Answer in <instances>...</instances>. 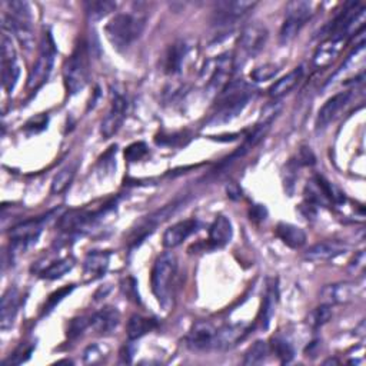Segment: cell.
Listing matches in <instances>:
<instances>
[{"mask_svg":"<svg viewBox=\"0 0 366 366\" xmlns=\"http://www.w3.org/2000/svg\"><path fill=\"white\" fill-rule=\"evenodd\" d=\"M348 245L341 240H325L311 247L305 252V259L311 262H325L348 252Z\"/></svg>","mask_w":366,"mask_h":366,"instance_id":"obj_17","label":"cell"},{"mask_svg":"<svg viewBox=\"0 0 366 366\" xmlns=\"http://www.w3.org/2000/svg\"><path fill=\"white\" fill-rule=\"evenodd\" d=\"M276 302H277V288L276 283L269 285V288L266 291L263 303H262V327L266 329L270 323V319L275 315V308H276Z\"/></svg>","mask_w":366,"mask_h":366,"instance_id":"obj_33","label":"cell"},{"mask_svg":"<svg viewBox=\"0 0 366 366\" xmlns=\"http://www.w3.org/2000/svg\"><path fill=\"white\" fill-rule=\"evenodd\" d=\"M56 214H58V211H52L45 216H40L37 219H30V221L16 225L9 233L12 249L15 252H25L29 248H32L37 242L40 233H42L45 225L52 218H55Z\"/></svg>","mask_w":366,"mask_h":366,"instance_id":"obj_6","label":"cell"},{"mask_svg":"<svg viewBox=\"0 0 366 366\" xmlns=\"http://www.w3.org/2000/svg\"><path fill=\"white\" fill-rule=\"evenodd\" d=\"M148 152H149V149L145 142H135L126 148L125 157L129 162H138V160H142L148 155Z\"/></svg>","mask_w":366,"mask_h":366,"instance_id":"obj_44","label":"cell"},{"mask_svg":"<svg viewBox=\"0 0 366 366\" xmlns=\"http://www.w3.org/2000/svg\"><path fill=\"white\" fill-rule=\"evenodd\" d=\"M116 146H112L100 159H99V174L103 172V176L106 174L112 175L116 169Z\"/></svg>","mask_w":366,"mask_h":366,"instance_id":"obj_42","label":"cell"},{"mask_svg":"<svg viewBox=\"0 0 366 366\" xmlns=\"http://www.w3.org/2000/svg\"><path fill=\"white\" fill-rule=\"evenodd\" d=\"M73 289H74V287H73V285H70V287H65V288H62V289L53 292V294L48 298V301H46V303H45L44 315H45V313L48 315L49 312H52V311L56 308V305L63 301V298H66L67 295L72 294Z\"/></svg>","mask_w":366,"mask_h":366,"instance_id":"obj_43","label":"cell"},{"mask_svg":"<svg viewBox=\"0 0 366 366\" xmlns=\"http://www.w3.org/2000/svg\"><path fill=\"white\" fill-rule=\"evenodd\" d=\"M216 328L208 320H199L190 328L186 344L192 351H212Z\"/></svg>","mask_w":366,"mask_h":366,"instance_id":"obj_15","label":"cell"},{"mask_svg":"<svg viewBox=\"0 0 366 366\" xmlns=\"http://www.w3.org/2000/svg\"><path fill=\"white\" fill-rule=\"evenodd\" d=\"M313 15V5L311 2H305V0H295V2L288 4L287 6V15H285L279 40L282 45H288L298 36V33L302 30V27L306 25L308 20H311Z\"/></svg>","mask_w":366,"mask_h":366,"instance_id":"obj_5","label":"cell"},{"mask_svg":"<svg viewBox=\"0 0 366 366\" xmlns=\"http://www.w3.org/2000/svg\"><path fill=\"white\" fill-rule=\"evenodd\" d=\"M313 181L318 185V188L320 189L325 199L328 200L329 205H336V207L344 205L345 200H346V196L336 185H334L328 179H325L323 176H315Z\"/></svg>","mask_w":366,"mask_h":366,"instance_id":"obj_30","label":"cell"},{"mask_svg":"<svg viewBox=\"0 0 366 366\" xmlns=\"http://www.w3.org/2000/svg\"><path fill=\"white\" fill-rule=\"evenodd\" d=\"M233 69V58L232 55L219 56L214 62H208L203 70V79L207 80V85L212 91H218V93L230 82L229 76Z\"/></svg>","mask_w":366,"mask_h":366,"instance_id":"obj_11","label":"cell"},{"mask_svg":"<svg viewBox=\"0 0 366 366\" xmlns=\"http://www.w3.org/2000/svg\"><path fill=\"white\" fill-rule=\"evenodd\" d=\"M279 72V66L273 65V63H266L263 66L256 67L252 73H251V79L255 80V82H266V80L273 79Z\"/></svg>","mask_w":366,"mask_h":366,"instance_id":"obj_40","label":"cell"},{"mask_svg":"<svg viewBox=\"0 0 366 366\" xmlns=\"http://www.w3.org/2000/svg\"><path fill=\"white\" fill-rule=\"evenodd\" d=\"M9 8V15L16 18V19H22V20H29L32 22V9L30 5L26 2H9L8 4Z\"/></svg>","mask_w":366,"mask_h":366,"instance_id":"obj_41","label":"cell"},{"mask_svg":"<svg viewBox=\"0 0 366 366\" xmlns=\"http://www.w3.org/2000/svg\"><path fill=\"white\" fill-rule=\"evenodd\" d=\"M188 55V45L183 40L172 44L164 56V69L169 74H176L182 70V65Z\"/></svg>","mask_w":366,"mask_h":366,"instance_id":"obj_27","label":"cell"},{"mask_svg":"<svg viewBox=\"0 0 366 366\" xmlns=\"http://www.w3.org/2000/svg\"><path fill=\"white\" fill-rule=\"evenodd\" d=\"M20 308V292L18 288H9L0 303V328L4 331L12 328Z\"/></svg>","mask_w":366,"mask_h":366,"instance_id":"obj_22","label":"cell"},{"mask_svg":"<svg viewBox=\"0 0 366 366\" xmlns=\"http://www.w3.org/2000/svg\"><path fill=\"white\" fill-rule=\"evenodd\" d=\"M197 221L195 219H186L182 222H178L175 225H172L171 228H168L164 233V239H162V243H164V247L168 249H174L197 230Z\"/></svg>","mask_w":366,"mask_h":366,"instance_id":"obj_19","label":"cell"},{"mask_svg":"<svg viewBox=\"0 0 366 366\" xmlns=\"http://www.w3.org/2000/svg\"><path fill=\"white\" fill-rule=\"evenodd\" d=\"M76 172H77V162H73V164H69L65 168H62L52 181V188H51L52 193L59 195L65 192L73 182Z\"/></svg>","mask_w":366,"mask_h":366,"instance_id":"obj_31","label":"cell"},{"mask_svg":"<svg viewBox=\"0 0 366 366\" xmlns=\"http://www.w3.org/2000/svg\"><path fill=\"white\" fill-rule=\"evenodd\" d=\"M89 53L85 42H80L63 66V80L69 95H77L89 84Z\"/></svg>","mask_w":366,"mask_h":366,"instance_id":"obj_4","label":"cell"},{"mask_svg":"<svg viewBox=\"0 0 366 366\" xmlns=\"http://www.w3.org/2000/svg\"><path fill=\"white\" fill-rule=\"evenodd\" d=\"M345 44H346V40L328 37L316 49L315 56H313V66L318 67V69H323V67L329 66L339 56V53L342 52Z\"/></svg>","mask_w":366,"mask_h":366,"instance_id":"obj_24","label":"cell"},{"mask_svg":"<svg viewBox=\"0 0 366 366\" xmlns=\"http://www.w3.org/2000/svg\"><path fill=\"white\" fill-rule=\"evenodd\" d=\"M126 112H128L126 98L119 92L113 93L110 109L100 124V133L105 139H109L117 133V131L120 129L122 124H124V120L126 117Z\"/></svg>","mask_w":366,"mask_h":366,"instance_id":"obj_13","label":"cell"},{"mask_svg":"<svg viewBox=\"0 0 366 366\" xmlns=\"http://www.w3.org/2000/svg\"><path fill=\"white\" fill-rule=\"evenodd\" d=\"M103 358V352H102V348L99 345H91L86 348L85 353H84V359H85V363H98L100 362Z\"/></svg>","mask_w":366,"mask_h":366,"instance_id":"obj_46","label":"cell"},{"mask_svg":"<svg viewBox=\"0 0 366 366\" xmlns=\"http://www.w3.org/2000/svg\"><path fill=\"white\" fill-rule=\"evenodd\" d=\"M4 27L8 29L13 36L18 39L20 46L26 51L33 49L34 46V30L32 26V22L16 19L11 15H6L4 18Z\"/></svg>","mask_w":366,"mask_h":366,"instance_id":"obj_20","label":"cell"},{"mask_svg":"<svg viewBox=\"0 0 366 366\" xmlns=\"http://www.w3.org/2000/svg\"><path fill=\"white\" fill-rule=\"evenodd\" d=\"M266 215H268V212H266L265 207H262V205H255L251 209V219L252 221H265Z\"/></svg>","mask_w":366,"mask_h":366,"instance_id":"obj_49","label":"cell"},{"mask_svg":"<svg viewBox=\"0 0 366 366\" xmlns=\"http://www.w3.org/2000/svg\"><path fill=\"white\" fill-rule=\"evenodd\" d=\"M85 11L88 15V19L91 22H99L112 12L116 11V4L109 2V0H96V2H86Z\"/></svg>","mask_w":366,"mask_h":366,"instance_id":"obj_32","label":"cell"},{"mask_svg":"<svg viewBox=\"0 0 366 366\" xmlns=\"http://www.w3.org/2000/svg\"><path fill=\"white\" fill-rule=\"evenodd\" d=\"M365 262H366L365 251H360L358 255H355V259L351 262L349 270H351L352 273H355V275L363 273V270H365Z\"/></svg>","mask_w":366,"mask_h":366,"instance_id":"obj_47","label":"cell"},{"mask_svg":"<svg viewBox=\"0 0 366 366\" xmlns=\"http://www.w3.org/2000/svg\"><path fill=\"white\" fill-rule=\"evenodd\" d=\"M349 99H351L349 92H341L325 102V105L319 109L316 116V124H315L316 131L318 132L323 131L331 124V122H334L338 117L339 112L348 105Z\"/></svg>","mask_w":366,"mask_h":366,"instance_id":"obj_16","label":"cell"},{"mask_svg":"<svg viewBox=\"0 0 366 366\" xmlns=\"http://www.w3.org/2000/svg\"><path fill=\"white\" fill-rule=\"evenodd\" d=\"M302 76H303V69L301 66L294 69L288 74H285L283 77H280L277 80L276 84H273L269 88V96L272 99H280L282 96L289 93L299 84V80L302 79Z\"/></svg>","mask_w":366,"mask_h":366,"instance_id":"obj_28","label":"cell"},{"mask_svg":"<svg viewBox=\"0 0 366 366\" xmlns=\"http://www.w3.org/2000/svg\"><path fill=\"white\" fill-rule=\"evenodd\" d=\"M109 211V208H100L99 211H88V209H72L65 215L59 216L58 226L60 230L67 233H80L88 230V228L93 226L103 215Z\"/></svg>","mask_w":366,"mask_h":366,"instance_id":"obj_8","label":"cell"},{"mask_svg":"<svg viewBox=\"0 0 366 366\" xmlns=\"http://www.w3.org/2000/svg\"><path fill=\"white\" fill-rule=\"evenodd\" d=\"M155 328H156L155 319H150V318H146L142 315H132L129 318L128 328H126L128 338L131 341H136V339L145 336L146 334L152 332Z\"/></svg>","mask_w":366,"mask_h":366,"instance_id":"obj_29","label":"cell"},{"mask_svg":"<svg viewBox=\"0 0 366 366\" xmlns=\"http://www.w3.org/2000/svg\"><path fill=\"white\" fill-rule=\"evenodd\" d=\"M36 345L34 344H22L11 356L8 360H5V365H22L25 363L33 353Z\"/></svg>","mask_w":366,"mask_h":366,"instance_id":"obj_39","label":"cell"},{"mask_svg":"<svg viewBox=\"0 0 366 366\" xmlns=\"http://www.w3.org/2000/svg\"><path fill=\"white\" fill-rule=\"evenodd\" d=\"M360 288L355 282H336L327 285L319 292V299L322 303L327 305H344L355 301L359 295Z\"/></svg>","mask_w":366,"mask_h":366,"instance_id":"obj_14","label":"cell"},{"mask_svg":"<svg viewBox=\"0 0 366 366\" xmlns=\"http://www.w3.org/2000/svg\"><path fill=\"white\" fill-rule=\"evenodd\" d=\"M275 232H276V236L285 243V245L292 249H299L306 243V233L303 232L302 228H299L296 225L280 222V223H277Z\"/></svg>","mask_w":366,"mask_h":366,"instance_id":"obj_26","label":"cell"},{"mask_svg":"<svg viewBox=\"0 0 366 366\" xmlns=\"http://www.w3.org/2000/svg\"><path fill=\"white\" fill-rule=\"evenodd\" d=\"M48 116L46 115H39L33 119H30L26 126H25V131L29 133V135H33V133H39L42 132L48 128Z\"/></svg>","mask_w":366,"mask_h":366,"instance_id":"obj_45","label":"cell"},{"mask_svg":"<svg viewBox=\"0 0 366 366\" xmlns=\"http://www.w3.org/2000/svg\"><path fill=\"white\" fill-rule=\"evenodd\" d=\"M270 346H272L273 353L280 360V363H289L295 356V349L287 338L279 336V335L273 336Z\"/></svg>","mask_w":366,"mask_h":366,"instance_id":"obj_35","label":"cell"},{"mask_svg":"<svg viewBox=\"0 0 366 366\" xmlns=\"http://www.w3.org/2000/svg\"><path fill=\"white\" fill-rule=\"evenodd\" d=\"M20 76V66L18 63L16 51L12 37L8 33L2 34V85L8 95H11Z\"/></svg>","mask_w":366,"mask_h":366,"instance_id":"obj_9","label":"cell"},{"mask_svg":"<svg viewBox=\"0 0 366 366\" xmlns=\"http://www.w3.org/2000/svg\"><path fill=\"white\" fill-rule=\"evenodd\" d=\"M178 262L176 256L172 252H165L156 258L152 275H150V287L155 298L157 299L162 308L168 309L172 298V285L176 275Z\"/></svg>","mask_w":366,"mask_h":366,"instance_id":"obj_3","label":"cell"},{"mask_svg":"<svg viewBox=\"0 0 366 366\" xmlns=\"http://www.w3.org/2000/svg\"><path fill=\"white\" fill-rule=\"evenodd\" d=\"M120 322V313L113 306H105L91 316V328L99 335H110Z\"/></svg>","mask_w":366,"mask_h":366,"instance_id":"obj_21","label":"cell"},{"mask_svg":"<svg viewBox=\"0 0 366 366\" xmlns=\"http://www.w3.org/2000/svg\"><path fill=\"white\" fill-rule=\"evenodd\" d=\"M110 263V252L106 251H92L86 255L84 261V276L86 282L96 280L102 277Z\"/></svg>","mask_w":366,"mask_h":366,"instance_id":"obj_23","label":"cell"},{"mask_svg":"<svg viewBox=\"0 0 366 366\" xmlns=\"http://www.w3.org/2000/svg\"><path fill=\"white\" fill-rule=\"evenodd\" d=\"M73 266H74V259L67 256V258H63V259H59V261L51 263L48 268H45L42 270L40 276L48 280H55V279L62 277L65 273L70 272L73 269Z\"/></svg>","mask_w":366,"mask_h":366,"instance_id":"obj_34","label":"cell"},{"mask_svg":"<svg viewBox=\"0 0 366 366\" xmlns=\"http://www.w3.org/2000/svg\"><path fill=\"white\" fill-rule=\"evenodd\" d=\"M269 355V345L265 341H256L245 353V359H243V365L255 366L262 365Z\"/></svg>","mask_w":366,"mask_h":366,"instance_id":"obj_36","label":"cell"},{"mask_svg":"<svg viewBox=\"0 0 366 366\" xmlns=\"http://www.w3.org/2000/svg\"><path fill=\"white\" fill-rule=\"evenodd\" d=\"M146 19L138 13H117L105 26L106 37L117 51H125L140 37Z\"/></svg>","mask_w":366,"mask_h":366,"instance_id":"obj_2","label":"cell"},{"mask_svg":"<svg viewBox=\"0 0 366 366\" xmlns=\"http://www.w3.org/2000/svg\"><path fill=\"white\" fill-rule=\"evenodd\" d=\"M298 159H299L298 162L302 165H313L315 164V156H313L311 148H302Z\"/></svg>","mask_w":366,"mask_h":366,"instance_id":"obj_48","label":"cell"},{"mask_svg":"<svg viewBox=\"0 0 366 366\" xmlns=\"http://www.w3.org/2000/svg\"><path fill=\"white\" fill-rule=\"evenodd\" d=\"M254 96L255 88L251 84L242 79L230 80V82L218 93L216 110L209 119V125L228 124V122L233 120L248 106Z\"/></svg>","mask_w":366,"mask_h":366,"instance_id":"obj_1","label":"cell"},{"mask_svg":"<svg viewBox=\"0 0 366 366\" xmlns=\"http://www.w3.org/2000/svg\"><path fill=\"white\" fill-rule=\"evenodd\" d=\"M256 6V2H245V0H223L215 5L214 25L229 26L242 19Z\"/></svg>","mask_w":366,"mask_h":366,"instance_id":"obj_12","label":"cell"},{"mask_svg":"<svg viewBox=\"0 0 366 366\" xmlns=\"http://www.w3.org/2000/svg\"><path fill=\"white\" fill-rule=\"evenodd\" d=\"M232 236L233 229L230 221L223 215L216 216L209 229V243L212 248H225L232 240Z\"/></svg>","mask_w":366,"mask_h":366,"instance_id":"obj_25","label":"cell"},{"mask_svg":"<svg viewBox=\"0 0 366 366\" xmlns=\"http://www.w3.org/2000/svg\"><path fill=\"white\" fill-rule=\"evenodd\" d=\"M89 327H91V318L79 316V318L72 319L67 327V338L69 339L79 338Z\"/></svg>","mask_w":366,"mask_h":366,"instance_id":"obj_38","label":"cell"},{"mask_svg":"<svg viewBox=\"0 0 366 366\" xmlns=\"http://www.w3.org/2000/svg\"><path fill=\"white\" fill-rule=\"evenodd\" d=\"M268 37L269 32L265 25L259 22L249 23L240 33L239 49L247 58H255L265 49Z\"/></svg>","mask_w":366,"mask_h":366,"instance_id":"obj_10","label":"cell"},{"mask_svg":"<svg viewBox=\"0 0 366 366\" xmlns=\"http://www.w3.org/2000/svg\"><path fill=\"white\" fill-rule=\"evenodd\" d=\"M332 319V306L322 303L320 306H318L316 309H313L308 318V322L312 328L318 329L320 327H323L325 323H328Z\"/></svg>","mask_w":366,"mask_h":366,"instance_id":"obj_37","label":"cell"},{"mask_svg":"<svg viewBox=\"0 0 366 366\" xmlns=\"http://www.w3.org/2000/svg\"><path fill=\"white\" fill-rule=\"evenodd\" d=\"M247 334H248L247 325L243 323L226 325V327L216 329L212 351H228L235 345H237V342H240L243 338H245Z\"/></svg>","mask_w":366,"mask_h":366,"instance_id":"obj_18","label":"cell"},{"mask_svg":"<svg viewBox=\"0 0 366 366\" xmlns=\"http://www.w3.org/2000/svg\"><path fill=\"white\" fill-rule=\"evenodd\" d=\"M56 56V46L52 36L48 33L44 37L42 46H40L39 58L34 62L33 67L30 69L29 77H27V88L30 91H36L42 86L46 80L49 79V74L52 73L53 63Z\"/></svg>","mask_w":366,"mask_h":366,"instance_id":"obj_7","label":"cell"}]
</instances>
